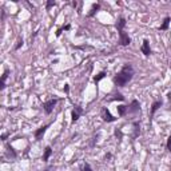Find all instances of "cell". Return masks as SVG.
<instances>
[{
	"label": "cell",
	"instance_id": "obj_23",
	"mask_svg": "<svg viewBox=\"0 0 171 171\" xmlns=\"http://www.w3.org/2000/svg\"><path fill=\"white\" fill-rule=\"evenodd\" d=\"M8 135H10V134H3V135H1V139H3V141H5Z\"/></svg>",
	"mask_w": 171,
	"mask_h": 171
},
{
	"label": "cell",
	"instance_id": "obj_6",
	"mask_svg": "<svg viewBox=\"0 0 171 171\" xmlns=\"http://www.w3.org/2000/svg\"><path fill=\"white\" fill-rule=\"evenodd\" d=\"M102 116H103L104 122H115L116 120V118H114V116L111 115V112L107 110V107L103 108V111H102Z\"/></svg>",
	"mask_w": 171,
	"mask_h": 171
},
{
	"label": "cell",
	"instance_id": "obj_8",
	"mask_svg": "<svg viewBox=\"0 0 171 171\" xmlns=\"http://www.w3.org/2000/svg\"><path fill=\"white\" fill-rule=\"evenodd\" d=\"M48 127H50V124H45V126L38 128V130L35 131V138L38 139V141H42V139H43V135H44V132L47 131Z\"/></svg>",
	"mask_w": 171,
	"mask_h": 171
},
{
	"label": "cell",
	"instance_id": "obj_1",
	"mask_svg": "<svg viewBox=\"0 0 171 171\" xmlns=\"http://www.w3.org/2000/svg\"><path fill=\"white\" fill-rule=\"evenodd\" d=\"M134 76V68L131 64H124L122 67V70L119 71V74L114 78V83L118 87H124L128 82L132 79Z\"/></svg>",
	"mask_w": 171,
	"mask_h": 171
},
{
	"label": "cell",
	"instance_id": "obj_19",
	"mask_svg": "<svg viewBox=\"0 0 171 171\" xmlns=\"http://www.w3.org/2000/svg\"><path fill=\"white\" fill-rule=\"evenodd\" d=\"M82 171H92V169H91V166L88 163H86L83 166V169H82Z\"/></svg>",
	"mask_w": 171,
	"mask_h": 171
},
{
	"label": "cell",
	"instance_id": "obj_9",
	"mask_svg": "<svg viewBox=\"0 0 171 171\" xmlns=\"http://www.w3.org/2000/svg\"><path fill=\"white\" fill-rule=\"evenodd\" d=\"M51 155H52V149H51L50 146L45 147V150H44V155H43V161L47 162L48 159H50V156H51Z\"/></svg>",
	"mask_w": 171,
	"mask_h": 171
},
{
	"label": "cell",
	"instance_id": "obj_13",
	"mask_svg": "<svg viewBox=\"0 0 171 171\" xmlns=\"http://www.w3.org/2000/svg\"><path fill=\"white\" fill-rule=\"evenodd\" d=\"M170 22H171V19H170V18H166V19L163 20V24H162L161 27H159V30H161V31H166L167 28H169Z\"/></svg>",
	"mask_w": 171,
	"mask_h": 171
},
{
	"label": "cell",
	"instance_id": "obj_24",
	"mask_svg": "<svg viewBox=\"0 0 171 171\" xmlns=\"http://www.w3.org/2000/svg\"><path fill=\"white\" fill-rule=\"evenodd\" d=\"M68 90H70V88H68V84H65L64 86V91H65V92H68Z\"/></svg>",
	"mask_w": 171,
	"mask_h": 171
},
{
	"label": "cell",
	"instance_id": "obj_14",
	"mask_svg": "<svg viewBox=\"0 0 171 171\" xmlns=\"http://www.w3.org/2000/svg\"><path fill=\"white\" fill-rule=\"evenodd\" d=\"M106 75H107V74L104 72V71H102V72L98 74V76H95V78H94V82H95V83H99V82H100L103 78H106Z\"/></svg>",
	"mask_w": 171,
	"mask_h": 171
},
{
	"label": "cell",
	"instance_id": "obj_12",
	"mask_svg": "<svg viewBox=\"0 0 171 171\" xmlns=\"http://www.w3.org/2000/svg\"><path fill=\"white\" fill-rule=\"evenodd\" d=\"M127 111H128L127 106H118V115L119 116H124Z\"/></svg>",
	"mask_w": 171,
	"mask_h": 171
},
{
	"label": "cell",
	"instance_id": "obj_7",
	"mask_svg": "<svg viewBox=\"0 0 171 171\" xmlns=\"http://www.w3.org/2000/svg\"><path fill=\"white\" fill-rule=\"evenodd\" d=\"M139 111H141V104H139V102L136 99H134L131 102V104L128 106V112H139Z\"/></svg>",
	"mask_w": 171,
	"mask_h": 171
},
{
	"label": "cell",
	"instance_id": "obj_21",
	"mask_svg": "<svg viewBox=\"0 0 171 171\" xmlns=\"http://www.w3.org/2000/svg\"><path fill=\"white\" fill-rule=\"evenodd\" d=\"M167 150L171 151V135L169 136V139H167Z\"/></svg>",
	"mask_w": 171,
	"mask_h": 171
},
{
	"label": "cell",
	"instance_id": "obj_11",
	"mask_svg": "<svg viewBox=\"0 0 171 171\" xmlns=\"http://www.w3.org/2000/svg\"><path fill=\"white\" fill-rule=\"evenodd\" d=\"M7 75H8V70L4 71V74L1 75V83H0V90L5 88V80H7Z\"/></svg>",
	"mask_w": 171,
	"mask_h": 171
},
{
	"label": "cell",
	"instance_id": "obj_5",
	"mask_svg": "<svg viewBox=\"0 0 171 171\" xmlns=\"http://www.w3.org/2000/svg\"><path fill=\"white\" fill-rule=\"evenodd\" d=\"M141 51H142V54H144V56H150L151 55L150 42L147 40V39H144L143 40V44H142V47H141Z\"/></svg>",
	"mask_w": 171,
	"mask_h": 171
},
{
	"label": "cell",
	"instance_id": "obj_18",
	"mask_svg": "<svg viewBox=\"0 0 171 171\" xmlns=\"http://www.w3.org/2000/svg\"><path fill=\"white\" fill-rule=\"evenodd\" d=\"M111 100H124V96L122 94H116L114 95V98H111Z\"/></svg>",
	"mask_w": 171,
	"mask_h": 171
},
{
	"label": "cell",
	"instance_id": "obj_4",
	"mask_svg": "<svg viewBox=\"0 0 171 171\" xmlns=\"http://www.w3.org/2000/svg\"><path fill=\"white\" fill-rule=\"evenodd\" d=\"M83 114V110H82V107L79 106H75L72 110V114H71V118H72V123H75L76 120H78L79 118H80V115Z\"/></svg>",
	"mask_w": 171,
	"mask_h": 171
},
{
	"label": "cell",
	"instance_id": "obj_17",
	"mask_svg": "<svg viewBox=\"0 0 171 171\" xmlns=\"http://www.w3.org/2000/svg\"><path fill=\"white\" fill-rule=\"evenodd\" d=\"M99 8H100V5H99V4H94L92 8H91V12L88 13V16H94V15H95V12L99 10Z\"/></svg>",
	"mask_w": 171,
	"mask_h": 171
},
{
	"label": "cell",
	"instance_id": "obj_16",
	"mask_svg": "<svg viewBox=\"0 0 171 171\" xmlns=\"http://www.w3.org/2000/svg\"><path fill=\"white\" fill-rule=\"evenodd\" d=\"M70 28H71V25H70V24H65V25H63V27H62V28H59V30H58V32H56V36H60V33L63 32V31H68V30H70Z\"/></svg>",
	"mask_w": 171,
	"mask_h": 171
},
{
	"label": "cell",
	"instance_id": "obj_3",
	"mask_svg": "<svg viewBox=\"0 0 171 171\" xmlns=\"http://www.w3.org/2000/svg\"><path fill=\"white\" fill-rule=\"evenodd\" d=\"M56 103H58V99H50V100L45 102V103L43 104V108H44L45 114H48V115H50V114L54 111V108H55Z\"/></svg>",
	"mask_w": 171,
	"mask_h": 171
},
{
	"label": "cell",
	"instance_id": "obj_2",
	"mask_svg": "<svg viewBox=\"0 0 171 171\" xmlns=\"http://www.w3.org/2000/svg\"><path fill=\"white\" fill-rule=\"evenodd\" d=\"M124 25H126V19L119 18L118 23H116V30H118V32H119V43H120V45L126 47V45H128L131 43V39H130V36L124 32Z\"/></svg>",
	"mask_w": 171,
	"mask_h": 171
},
{
	"label": "cell",
	"instance_id": "obj_20",
	"mask_svg": "<svg viewBox=\"0 0 171 171\" xmlns=\"http://www.w3.org/2000/svg\"><path fill=\"white\" fill-rule=\"evenodd\" d=\"M55 4H56V3L54 1V0H50V1L47 3V10H50V8H51V7H54Z\"/></svg>",
	"mask_w": 171,
	"mask_h": 171
},
{
	"label": "cell",
	"instance_id": "obj_10",
	"mask_svg": "<svg viewBox=\"0 0 171 171\" xmlns=\"http://www.w3.org/2000/svg\"><path fill=\"white\" fill-rule=\"evenodd\" d=\"M161 106H162V102H161V100L154 102L152 106H151V116H154V114L156 112V110H158V108L161 107Z\"/></svg>",
	"mask_w": 171,
	"mask_h": 171
},
{
	"label": "cell",
	"instance_id": "obj_15",
	"mask_svg": "<svg viewBox=\"0 0 171 171\" xmlns=\"http://www.w3.org/2000/svg\"><path fill=\"white\" fill-rule=\"evenodd\" d=\"M7 152H8V155L11 156V158H16V152H15V150H13V147H11L10 144H7Z\"/></svg>",
	"mask_w": 171,
	"mask_h": 171
},
{
	"label": "cell",
	"instance_id": "obj_22",
	"mask_svg": "<svg viewBox=\"0 0 171 171\" xmlns=\"http://www.w3.org/2000/svg\"><path fill=\"white\" fill-rule=\"evenodd\" d=\"M22 45H23V39H20V40H19V42H18V44H16V45H15V50H19V48H20V47H22Z\"/></svg>",
	"mask_w": 171,
	"mask_h": 171
}]
</instances>
